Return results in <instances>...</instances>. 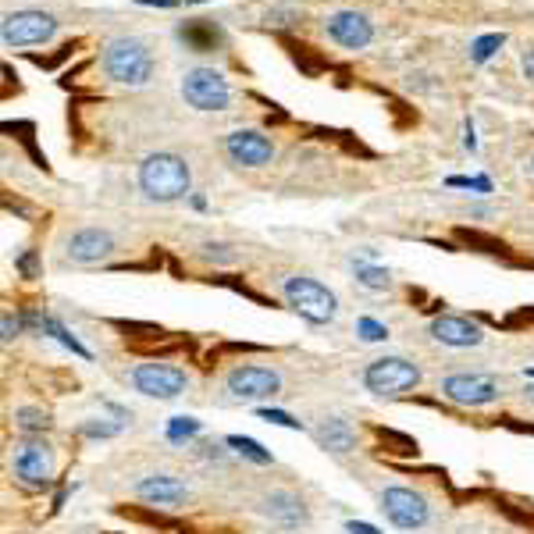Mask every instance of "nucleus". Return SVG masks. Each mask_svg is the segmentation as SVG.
<instances>
[{"label": "nucleus", "instance_id": "obj_1", "mask_svg": "<svg viewBox=\"0 0 534 534\" xmlns=\"http://www.w3.org/2000/svg\"><path fill=\"white\" fill-rule=\"evenodd\" d=\"M189 182H193L189 164L178 154H150L139 164V189H143L146 200H182V196H189Z\"/></svg>", "mask_w": 534, "mask_h": 534}, {"label": "nucleus", "instance_id": "obj_2", "mask_svg": "<svg viewBox=\"0 0 534 534\" xmlns=\"http://www.w3.org/2000/svg\"><path fill=\"white\" fill-rule=\"evenodd\" d=\"M104 75L118 86H146L154 75V54L136 36H118L104 47Z\"/></svg>", "mask_w": 534, "mask_h": 534}, {"label": "nucleus", "instance_id": "obj_3", "mask_svg": "<svg viewBox=\"0 0 534 534\" xmlns=\"http://www.w3.org/2000/svg\"><path fill=\"white\" fill-rule=\"evenodd\" d=\"M282 296H285V303L310 324H332L335 314H339L335 292L310 275H289L282 282Z\"/></svg>", "mask_w": 534, "mask_h": 534}, {"label": "nucleus", "instance_id": "obj_4", "mask_svg": "<svg viewBox=\"0 0 534 534\" xmlns=\"http://www.w3.org/2000/svg\"><path fill=\"white\" fill-rule=\"evenodd\" d=\"M417 381H421V367L406 356H381V360H371L364 371V385L374 396H403Z\"/></svg>", "mask_w": 534, "mask_h": 534}, {"label": "nucleus", "instance_id": "obj_5", "mask_svg": "<svg viewBox=\"0 0 534 534\" xmlns=\"http://www.w3.org/2000/svg\"><path fill=\"white\" fill-rule=\"evenodd\" d=\"M225 392L239 403H264V399L282 392V374L275 367H260V364H239L228 371Z\"/></svg>", "mask_w": 534, "mask_h": 534}, {"label": "nucleus", "instance_id": "obj_6", "mask_svg": "<svg viewBox=\"0 0 534 534\" xmlns=\"http://www.w3.org/2000/svg\"><path fill=\"white\" fill-rule=\"evenodd\" d=\"M182 100L196 111H225L228 100H232V89L228 79L214 68H193L182 79Z\"/></svg>", "mask_w": 534, "mask_h": 534}, {"label": "nucleus", "instance_id": "obj_7", "mask_svg": "<svg viewBox=\"0 0 534 534\" xmlns=\"http://www.w3.org/2000/svg\"><path fill=\"white\" fill-rule=\"evenodd\" d=\"M129 381L132 389L150 399H178L189 389V374L175 364H136Z\"/></svg>", "mask_w": 534, "mask_h": 534}, {"label": "nucleus", "instance_id": "obj_8", "mask_svg": "<svg viewBox=\"0 0 534 534\" xmlns=\"http://www.w3.org/2000/svg\"><path fill=\"white\" fill-rule=\"evenodd\" d=\"M57 33V18L47 11H15V15L4 18L0 25V36H4V47H33V43H47Z\"/></svg>", "mask_w": 534, "mask_h": 534}, {"label": "nucleus", "instance_id": "obj_9", "mask_svg": "<svg viewBox=\"0 0 534 534\" xmlns=\"http://www.w3.org/2000/svg\"><path fill=\"white\" fill-rule=\"evenodd\" d=\"M381 513H385L396 527H403V531H417V527H424L431 517L428 499H424L421 492H413V488H403V485H392L381 492Z\"/></svg>", "mask_w": 534, "mask_h": 534}, {"label": "nucleus", "instance_id": "obj_10", "mask_svg": "<svg viewBox=\"0 0 534 534\" xmlns=\"http://www.w3.org/2000/svg\"><path fill=\"white\" fill-rule=\"evenodd\" d=\"M442 396L456 406H488L499 399V381L488 374H449L442 381Z\"/></svg>", "mask_w": 534, "mask_h": 534}, {"label": "nucleus", "instance_id": "obj_11", "mask_svg": "<svg viewBox=\"0 0 534 534\" xmlns=\"http://www.w3.org/2000/svg\"><path fill=\"white\" fill-rule=\"evenodd\" d=\"M15 478L18 485L25 488H47L50 478H54V453H50V445L33 438V442H25L22 449L15 453Z\"/></svg>", "mask_w": 534, "mask_h": 534}, {"label": "nucleus", "instance_id": "obj_12", "mask_svg": "<svg viewBox=\"0 0 534 534\" xmlns=\"http://www.w3.org/2000/svg\"><path fill=\"white\" fill-rule=\"evenodd\" d=\"M225 154L239 168H264L275 161V143L257 129H239L225 139Z\"/></svg>", "mask_w": 534, "mask_h": 534}, {"label": "nucleus", "instance_id": "obj_13", "mask_svg": "<svg viewBox=\"0 0 534 534\" xmlns=\"http://www.w3.org/2000/svg\"><path fill=\"white\" fill-rule=\"evenodd\" d=\"M324 33L346 50H364L374 40V25L360 11H335L324 18Z\"/></svg>", "mask_w": 534, "mask_h": 534}, {"label": "nucleus", "instance_id": "obj_14", "mask_svg": "<svg viewBox=\"0 0 534 534\" xmlns=\"http://www.w3.org/2000/svg\"><path fill=\"white\" fill-rule=\"evenodd\" d=\"M114 253V235L107 228H79L65 239V260L72 264H100Z\"/></svg>", "mask_w": 534, "mask_h": 534}, {"label": "nucleus", "instance_id": "obj_15", "mask_svg": "<svg viewBox=\"0 0 534 534\" xmlns=\"http://www.w3.org/2000/svg\"><path fill=\"white\" fill-rule=\"evenodd\" d=\"M431 339L442 342V346H453V349H470V346H481L485 342V332H481L478 324L467 321V317H453V314H442L431 321Z\"/></svg>", "mask_w": 534, "mask_h": 534}, {"label": "nucleus", "instance_id": "obj_16", "mask_svg": "<svg viewBox=\"0 0 534 534\" xmlns=\"http://www.w3.org/2000/svg\"><path fill=\"white\" fill-rule=\"evenodd\" d=\"M136 495L150 506H164V510H178L189 502V488L171 474H150L136 485Z\"/></svg>", "mask_w": 534, "mask_h": 534}, {"label": "nucleus", "instance_id": "obj_17", "mask_svg": "<svg viewBox=\"0 0 534 534\" xmlns=\"http://www.w3.org/2000/svg\"><path fill=\"white\" fill-rule=\"evenodd\" d=\"M260 513H264L267 520L282 524V527H300V524H307V502H303L296 492H285V488H278V492L264 495V502H260Z\"/></svg>", "mask_w": 534, "mask_h": 534}, {"label": "nucleus", "instance_id": "obj_18", "mask_svg": "<svg viewBox=\"0 0 534 534\" xmlns=\"http://www.w3.org/2000/svg\"><path fill=\"white\" fill-rule=\"evenodd\" d=\"M178 40L186 43L193 54H214L225 43V33H221V25L207 22V18H193V22L178 25Z\"/></svg>", "mask_w": 534, "mask_h": 534}, {"label": "nucleus", "instance_id": "obj_19", "mask_svg": "<svg viewBox=\"0 0 534 534\" xmlns=\"http://www.w3.org/2000/svg\"><path fill=\"white\" fill-rule=\"evenodd\" d=\"M317 442L328 449V453L342 456V453H353L356 449V431L349 421H342V417H324L321 428H317Z\"/></svg>", "mask_w": 534, "mask_h": 534}, {"label": "nucleus", "instance_id": "obj_20", "mask_svg": "<svg viewBox=\"0 0 534 534\" xmlns=\"http://www.w3.org/2000/svg\"><path fill=\"white\" fill-rule=\"evenodd\" d=\"M36 321H40V328H43V332H47V335H54V339L61 342V346H65V349H72L75 356H82V360H89V349L82 346V342L75 339V335L68 332V328H65V324H61V321H54V317H36Z\"/></svg>", "mask_w": 534, "mask_h": 534}, {"label": "nucleus", "instance_id": "obj_21", "mask_svg": "<svg viewBox=\"0 0 534 534\" xmlns=\"http://www.w3.org/2000/svg\"><path fill=\"white\" fill-rule=\"evenodd\" d=\"M225 442L232 445V449H235L239 456H246L250 463H260V467H267V463H271V453H267V449H264L260 442H253V438H246V435H228Z\"/></svg>", "mask_w": 534, "mask_h": 534}, {"label": "nucleus", "instance_id": "obj_22", "mask_svg": "<svg viewBox=\"0 0 534 534\" xmlns=\"http://www.w3.org/2000/svg\"><path fill=\"white\" fill-rule=\"evenodd\" d=\"M15 424L29 435H40V431L50 428V413L47 410H36V406H18L15 410Z\"/></svg>", "mask_w": 534, "mask_h": 534}, {"label": "nucleus", "instance_id": "obj_23", "mask_svg": "<svg viewBox=\"0 0 534 534\" xmlns=\"http://www.w3.org/2000/svg\"><path fill=\"white\" fill-rule=\"evenodd\" d=\"M203 431V424L196 417H171L168 421V438L171 442H189Z\"/></svg>", "mask_w": 534, "mask_h": 534}, {"label": "nucleus", "instance_id": "obj_24", "mask_svg": "<svg viewBox=\"0 0 534 534\" xmlns=\"http://www.w3.org/2000/svg\"><path fill=\"white\" fill-rule=\"evenodd\" d=\"M356 282L367 285V289H389V271L385 267H371V264H353Z\"/></svg>", "mask_w": 534, "mask_h": 534}, {"label": "nucleus", "instance_id": "obj_25", "mask_svg": "<svg viewBox=\"0 0 534 534\" xmlns=\"http://www.w3.org/2000/svg\"><path fill=\"white\" fill-rule=\"evenodd\" d=\"M118 431H122V424L107 421V417H93V421L79 424V435H86V438H114Z\"/></svg>", "mask_w": 534, "mask_h": 534}, {"label": "nucleus", "instance_id": "obj_26", "mask_svg": "<svg viewBox=\"0 0 534 534\" xmlns=\"http://www.w3.org/2000/svg\"><path fill=\"white\" fill-rule=\"evenodd\" d=\"M502 43H506V36H502V33H488V36H481V40H474V47H470V57H474L478 65H485L488 57H492L495 50L502 47Z\"/></svg>", "mask_w": 534, "mask_h": 534}, {"label": "nucleus", "instance_id": "obj_27", "mask_svg": "<svg viewBox=\"0 0 534 534\" xmlns=\"http://www.w3.org/2000/svg\"><path fill=\"white\" fill-rule=\"evenodd\" d=\"M356 332H360V339L364 342H385L389 339V328H385L381 321H374V317H360V321H356Z\"/></svg>", "mask_w": 534, "mask_h": 534}, {"label": "nucleus", "instance_id": "obj_28", "mask_svg": "<svg viewBox=\"0 0 534 534\" xmlns=\"http://www.w3.org/2000/svg\"><path fill=\"white\" fill-rule=\"evenodd\" d=\"M260 421L278 424V428H292V431H300V428H303L300 421H292L289 413H282V410H260Z\"/></svg>", "mask_w": 534, "mask_h": 534}, {"label": "nucleus", "instance_id": "obj_29", "mask_svg": "<svg viewBox=\"0 0 534 534\" xmlns=\"http://www.w3.org/2000/svg\"><path fill=\"white\" fill-rule=\"evenodd\" d=\"M520 72H524L527 82H534V47H527L524 54H520Z\"/></svg>", "mask_w": 534, "mask_h": 534}, {"label": "nucleus", "instance_id": "obj_30", "mask_svg": "<svg viewBox=\"0 0 534 534\" xmlns=\"http://www.w3.org/2000/svg\"><path fill=\"white\" fill-rule=\"evenodd\" d=\"M18 332H22V321H18V317H11V314H4V342H11Z\"/></svg>", "mask_w": 534, "mask_h": 534}, {"label": "nucleus", "instance_id": "obj_31", "mask_svg": "<svg viewBox=\"0 0 534 534\" xmlns=\"http://www.w3.org/2000/svg\"><path fill=\"white\" fill-rule=\"evenodd\" d=\"M346 531H349V534H381L378 527L364 524V520H349V524H346Z\"/></svg>", "mask_w": 534, "mask_h": 534}, {"label": "nucleus", "instance_id": "obj_32", "mask_svg": "<svg viewBox=\"0 0 534 534\" xmlns=\"http://www.w3.org/2000/svg\"><path fill=\"white\" fill-rule=\"evenodd\" d=\"M18 267H22L25 278H33L36 275V257H33V253H25V257H18Z\"/></svg>", "mask_w": 534, "mask_h": 534}, {"label": "nucleus", "instance_id": "obj_33", "mask_svg": "<svg viewBox=\"0 0 534 534\" xmlns=\"http://www.w3.org/2000/svg\"><path fill=\"white\" fill-rule=\"evenodd\" d=\"M136 4H150V8H175L182 0H136Z\"/></svg>", "mask_w": 534, "mask_h": 534}, {"label": "nucleus", "instance_id": "obj_34", "mask_svg": "<svg viewBox=\"0 0 534 534\" xmlns=\"http://www.w3.org/2000/svg\"><path fill=\"white\" fill-rule=\"evenodd\" d=\"M527 168H531V175H534V157H531V164H527Z\"/></svg>", "mask_w": 534, "mask_h": 534}, {"label": "nucleus", "instance_id": "obj_35", "mask_svg": "<svg viewBox=\"0 0 534 534\" xmlns=\"http://www.w3.org/2000/svg\"><path fill=\"white\" fill-rule=\"evenodd\" d=\"M527 396H531V399H534V389H527Z\"/></svg>", "mask_w": 534, "mask_h": 534}, {"label": "nucleus", "instance_id": "obj_36", "mask_svg": "<svg viewBox=\"0 0 534 534\" xmlns=\"http://www.w3.org/2000/svg\"><path fill=\"white\" fill-rule=\"evenodd\" d=\"M189 4H203V0H189Z\"/></svg>", "mask_w": 534, "mask_h": 534}]
</instances>
